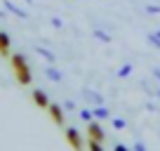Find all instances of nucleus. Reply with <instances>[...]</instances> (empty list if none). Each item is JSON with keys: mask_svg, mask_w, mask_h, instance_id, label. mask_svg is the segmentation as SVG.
<instances>
[{"mask_svg": "<svg viewBox=\"0 0 160 151\" xmlns=\"http://www.w3.org/2000/svg\"><path fill=\"white\" fill-rule=\"evenodd\" d=\"M64 109H66V111H75V102H73V99H66V102H64Z\"/></svg>", "mask_w": 160, "mask_h": 151, "instance_id": "20", "label": "nucleus"}, {"mask_svg": "<svg viewBox=\"0 0 160 151\" xmlns=\"http://www.w3.org/2000/svg\"><path fill=\"white\" fill-rule=\"evenodd\" d=\"M153 95H155V97H158V99H160V90H153Z\"/></svg>", "mask_w": 160, "mask_h": 151, "instance_id": "24", "label": "nucleus"}, {"mask_svg": "<svg viewBox=\"0 0 160 151\" xmlns=\"http://www.w3.org/2000/svg\"><path fill=\"white\" fill-rule=\"evenodd\" d=\"M115 76H118V78H127V76H132V64H122Z\"/></svg>", "mask_w": 160, "mask_h": 151, "instance_id": "13", "label": "nucleus"}, {"mask_svg": "<svg viewBox=\"0 0 160 151\" xmlns=\"http://www.w3.org/2000/svg\"><path fill=\"white\" fill-rule=\"evenodd\" d=\"M24 3H33V0H24Z\"/></svg>", "mask_w": 160, "mask_h": 151, "instance_id": "27", "label": "nucleus"}, {"mask_svg": "<svg viewBox=\"0 0 160 151\" xmlns=\"http://www.w3.org/2000/svg\"><path fill=\"white\" fill-rule=\"evenodd\" d=\"M158 111H160V106H158Z\"/></svg>", "mask_w": 160, "mask_h": 151, "instance_id": "28", "label": "nucleus"}, {"mask_svg": "<svg viewBox=\"0 0 160 151\" xmlns=\"http://www.w3.org/2000/svg\"><path fill=\"white\" fill-rule=\"evenodd\" d=\"M155 35H158V38H160V29H158V31H155Z\"/></svg>", "mask_w": 160, "mask_h": 151, "instance_id": "26", "label": "nucleus"}, {"mask_svg": "<svg viewBox=\"0 0 160 151\" xmlns=\"http://www.w3.org/2000/svg\"><path fill=\"white\" fill-rule=\"evenodd\" d=\"M111 125H113L115 130H125V128H127V123L122 121V118H111Z\"/></svg>", "mask_w": 160, "mask_h": 151, "instance_id": "15", "label": "nucleus"}, {"mask_svg": "<svg viewBox=\"0 0 160 151\" xmlns=\"http://www.w3.org/2000/svg\"><path fill=\"white\" fill-rule=\"evenodd\" d=\"M87 146H90L92 151H104V149H101V142L99 139H92V137H90V142H87Z\"/></svg>", "mask_w": 160, "mask_h": 151, "instance_id": "17", "label": "nucleus"}, {"mask_svg": "<svg viewBox=\"0 0 160 151\" xmlns=\"http://www.w3.org/2000/svg\"><path fill=\"white\" fill-rule=\"evenodd\" d=\"M66 142H68L73 149H82V139H80V132H78V128H66Z\"/></svg>", "mask_w": 160, "mask_h": 151, "instance_id": "4", "label": "nucleus"}, {"mask_svg": "<svg viewBox=\"0 0 160 151\" xmlns=\"http://www.w3.org/2000/svg\"><path fill=\"white\" fill-rule=\"evenodd\" d=\"M10 61H12V69H14L17 83H19V85H31V81H33V71H31L28 61H26V55H21V52L10 55Z\"/></svg>", "mask_w": 160, "mask_h": 151, "instance_id": "1", "label": "nucleus"}, {"mask_svg": "<svg viewBox=\"0 0 160 151\" xmlns=\"http://www.w3.org/2000/svg\"><path fill=\"white\" fill-rule=\"evenodd\" d=\"M92 113H94V118H97V121H104V118H111V111L106 109L104 104H99V106H92Z\"/></svg>", "mask_w": 160, "mask_h": 151, "instance_id": "11", "label": "nucleus"}, {"mask_svg": "<svg viewBox=\"0 0 160 151\" xmlns=\"http://www.w3.org/2000/svg\"><path fill=\"white\" fill-rule=\"evenodd\" d=\"M153 76H155V78L160 81V66H155V69H153Z\"/></svg>", "mask_w": 160, "mask_h": 151, "instance_id": "23", "label": "nucleus"}, {"mask_svg": "<svg viewBox=\"0 0 160 151\" xmlns=\"http://www.w3.org/2000/svg\"><path fill=\"white\" fill-rule=\"evenodd\" d=\"M87 135H90L92 139H99V142L106 139V132H104V128L99 125V121H97V118H92V121L87 123Z\"/></svg>", "mask_w": 160, "mask_h": 151, "instance_id": "2", "label": "nucleus"}, {"mask_svg": "<svg viewBox=\"0 0 160 151\" xmlns=\"http://www.w3.org/2000/svg\"><path fill=\"white\" fill-rule=\"evenodd\" d=\"M0 19H5V12H2V10H0Z\"/></svg>", "mask_w": 160, "mask_h": 151, "instance_id": "25", "label": "nucleus"}, {"mask_svg": "<svg viewBox=\"0 0 160 151\" xmlns=\"http://www.w3.org/2000/svg\"><path fill=\"white\" fill-rule=\"evenodd\" d=\"M47 111H50V118L52 121L57 123V125H61V123H64V106H59V104H50L47 106Z\"/></svg>", "mask_w": 160, "mask_h": 151, "instance_id": "5", "label": "nucleus"}, {"mask_svg": "<svg viewBox=\"0 0 160 151\" xmlns=\"http://www.w3.org/2000/svg\"><path fill=\"white\" fill-rule=\"evenodd\" d=\"M92 35H94L99 43H111V40H113V35H108L104 29H92Z\"/></svg>", "mask_w": 160, "mask_h": 151, "instance_id": "12", "label": "nucleus"}, {"mask_svg": "<svg viewBox=\"0 0 160 151\" xmlns=\"http://www.w3.org/2000/svg\"><path fill=\"white\" fill-rule=\"evenodd\" d=\"M132 149H134V151H146V144H144V142H134Z\"/></svg>", "mask_w": 160, "mask_h": 151, "instance_id": "21", "label": "nucleus"}, {"mask_svg": "<svg viewBox=\"0 0 160 151\" xmlns=\"http://www.w3.org/2000/svg\"><path fill=\"white\" fill-rule=\"evenodd\" d=\"M50 24L54 26V29H61V26H64V21H61L59 17H52V19H50Z\"/></svg>", "mask_w": 160, "mask_h": 151, "instance_id": "19", "label": "nucleus"}, {"mask_svg": "<svg viewBox=\"0 0 160 151\" xmlns=\"http://www.w3.org/2000/svg\"><path fill=\"white\" fill-rule=\"evenodd\" d=\"M31 99H33V104H35V106H40V109H47V106L52 104L45 90H33V92H31Z\"/></svg>", "mask_w": 160, "mask_h": 151, "instance_id": "3", "label": "nucleus"}, {"mask_svg": "<svg viewBox=\"0 0 160 151\" xmlns=\"http://www.w3.org/2000/svg\"><path fill=\"white\" fill-rule=\"evenodd\" d=\"M2 5H5V10H7V12H12V14L19 17V19H26V17H28V14H26V10H21L17 3H12V0H2Z\"/></svg>", "mask_w": 160, "mask_h": 151, "instance_id": "6", "label": "nucleus"}, {"mask_svg": "<svg viewBox=\"0 0 160 151\" xmlns=\"http://www.w3.org/2000/svg\"><path fill=\"white\" fill-rule=\"evenodd\" d=\"M146 12L148 14H160V5H146Z\"/></svg>", "mask_w": 160, "mask_h": 151, "instance_id": "18", "label": "nucleus"}, {"mask_svg": "<svg viewBox=\"0 0 160 151\" xmlns=\"http://www.w3.org/2000/svg\"><path fill=\"white\" fill-rule=\"evenodd\" d=\"M82 97H85V99L90 102L92 106H99V104H104V97H101L99 92H94V90H85V92H82Z\"/></svg>", "mask_w": 160, "mask_h": 151, "instance_id": "10", "label": "nucleus"}, {"mask_svg": "<svg viewBox=\"0 0 160 151\" xmlns=\"http://www.w3.org/2000/svg\"><path fill=\"white\" fill-rule=\"evenodd\" d=\"M113 151H130V146H127V144H115Z\"/></svg>", "mask_w": 160, "mask_h": 151, "instance_id": "22", "label": "nucleus"}, {"mask_svg": "<svg viewBox=\"0 0 160 151\" xmlns=\"http://www.w3.org/2000/svg\"><path fill=\"white\" fill-rule=\"evenodd\" d=\"M146 40H148V45H151V47H155V50H160V38H158V35H155V33H148V35H146Z\"/></svg>", "mask_w": 160, "mask_h": 151, "instance_id": "14", "label": "nucleus"}, {"mask_svg": "<svg viewBox=\"0 0 160 151\" xmlns=\"http://www.w3.org/2000/svg\"><path fill=\"white\" fill-rule=\"evenodd\" d=\"M80 118H82V121H85V123H90L92 118H94V113H92V109H80Z\"/></svg>", "mask_w": 160, "mask_h": 151, "instance_id": "16", "label": "nucleus"}, {"mask_svg": "<svg viewBox=\"0 0 160 151\" xmlns=\"http://www.w3.org/2000/svg\"><path fill=\"white\" fill-rule=\"evenodd\" d=\"M35 55H40L42 59L47 61V64H54V59H57V55L52 50H47V47H42V45H35Z\"/></svg>", "mask_w": 160, "mask_h": 151, "instance_id": "8", "label": "nucleus"}, {"mask_svg": "<svg viewBox=\"0 0 160 151\" xmlns=\"http://www.w3.org/2000/svg\"><path fill=\"white\" fill-rule=\"evenodd\" d=\"M45 76H47V81H52V83H61V78H64V73H61V71L57 69L54 64H50V66H47Z\"/></svg>", "mask_w": 160, "mask_h": 151, "instance_id": "9", "label": "nucleus"}, {"mask_svg": "<svg viewBox=\"0 0 160 151\" xmlns=\"http://www.w3.org/2000/svg\"><path fill=\"white\" fill-rule=\"evenodd\" d=\"M10 45H12L10 35L5 31H0V57H10Z\"/></svg>", "mask_w": 160, "mask_h": 151, "instance_id": "7", "label": "nucleus"}]
</instances>
